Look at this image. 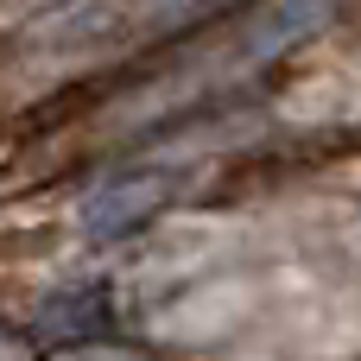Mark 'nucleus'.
Returning <instances> with one entry per match:
<instances>
[{
    "instance_id": "obj_1",
    "label": "nucleus",
    "mask_w": 361,
    "mask_h": 361,
    "mask_svg": "<svg viewBox=\"0 0 361 361\" xmlns=\"http://www.w3.org/2000/svg\"><path fill=\"white\" fill-rule=\"evenodd\" d=\"M171 197V178L165 171H133V178H114V184H102V190H89V203H82V235H95V241H114V235H133L159 203Z\"/></svg>"
},
{
    "instance_id": "obj_2",
    "label": "nucleus",
    "mask_w": 361,
    "mask_h": 361,
    "mask_svg": "<svg viewBox=\"0 0 361 361\" xmlns=\"http://www.w3.org/2000/svg\"><path fill=\"white\" fill-rule=\"evenodd\" d=\"M108 330H114V298L102 286H70L32 317L38 343H89V336H108Z\"/></svg>"
},
{
    "instance_id": "obj_3",
    "label": "nucleus",
    "mask_w": 361,
    "mask_h": 361,
    "mask_svg": "<svg viewBox=\"0 0 361 361\" xmlns=\"http://www.w3.org/2000/svg\"><path fill=\"white\" fill-rule=\"evenodd\" d=\"M82 361H140V355H82Z\"/></svg>"
}]
</instances>
